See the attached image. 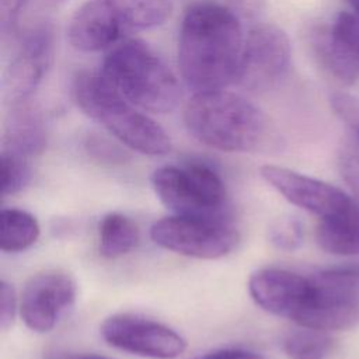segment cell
<instances>
[{"label":"cell","instance_id":"1","mask_svg":"<svg viewBox=\"0 0 359 359\" xmlns=\"http://www.w3.org/2000/svg\"><path fill=\"white\" fill-rule=\"evenodd\" d=\"M243 21L226 4H191L178 32V67L194 93L222 90L236 83L244 45Z\"/></svg>","mask_w":359,"mask_h":359},{"label":"cell","instance_id":"2","mask_svg":"<svg viewBox=\"0 0 359 359\" xmlns=\"http://www.w3.org/2000/svg\"><path fill=\"white\" fill-rule=\"evenodd\" d=\"M182 118L192 137L227 153L257 149L268 129V119L259 107L224 88L194 93Z\"/></svg>","mask_w":359,"mask_h":359},{"label":"cell","instance_id":"3","mask_svg":"<svg viewBox=\"0 0 359 359\" xmlns=\"http://www.w3.org/2000/svg\"><path fill=\"white\" fill-rule=\"evenodd\" d=\"M77 107L125 147L146 156L171 150L167 132L140 108L121 95L101 73L80 72L73 81Z\"/></svg>","mask_w":359,"mask_h":359},{"label":"cell","instance_id":"4","mask_svg":"<svg viewBox=\"0 0 359 359\" xmlns=\"http://www.w3.org/2000/svg\"><path fill=\"white\" fill-rule=\"evenodd\" d=\"M100 73L142 111L167 114L180 102L181 91L175 74L144 41L126 39L112 46Z\"/></svg>","mask_w":359,"mask_h":359},{"label":"cell","instance_id":"5","mask_svg":"<svg viewBox=\"0 0 359 359\" xmlns=\"http://www.w3.org/2000/svg\"><path fill=\"white\" fill-rule=\"evenodd\" d=\"M172 10L171 0H87L70 18L67 38L80 52H98L163 25Z\"/></svg>","mask_w":359,"mask_h":359},{"label":"cell","instance_id":"6","mask_svg":"<svg viewBox=\"0 0 359 359\" xmlns=\"http://www.w3.org/2000/svg\"><path fill=\"white\" fill-rule=\"evenodd\" d=\"M150 184L160 202L174 215L224 219V182L203 161L161 165L153 171Z\"/></svg>","mask_w":359,"mask_h":359},{"label":"cell","instance_id":"7","mask_svg":"<svg viewBox=\"0 0 359 359\" xmlns=\"http://www.w3.org/2000/svg\"><path fill=\"white\" fill-rule=\"evenodd\" d=\"M311 292L296 324L341 331L359 321V265L328 268L310 276Z\"/></svg>","mask_w":359,"mask_h":359},{"label":"cell","instance_id":"8","mask_svg":"<svg viewBox=\"0 0 359 359\" xmlns=\"http://www.w3.org/2000/svg\"><path fill=\"white\" fill-rule=\"evenodd\" d=\"M151 240L164 250L199 259H217L230 254L238 234L224 219L172 215L156 220Z\"/></svg>","mask_w":359,"mask_h":359},{"label":"cell","instance_id":"9","mask_svg":"<svg viewBox=\"0 0 359 359\" xmlns=\"http://www.w3.org/2000/svg\"><path fill=\"white\" fill-rule=\"evenodd\" d=\"M292 43L275 24H255L245 38L236 83L250 91L275 87L289 72Z\"/></svg>","mask_w":359,"mask_h":359},{"label":"cell","instance_id":"10","mask_svg":"<svg viewBox=\"0 0 359 359\" xmlns=\"http://www.w3.org/2000/svg\"><path fill=\"white\" fill-rule=\"evenodd\" d=\"M100 331L108 345L142 358L175 359L187 349V341L175 330L137 314H114Z\"/></svg>","mask_w":359,"mask_h":359},{"label":"cell","instance_id":"11","mask_svg":"<svg viewBox=\"0 0 359 359\" xmlns=\"http://www.w3.org/2000/svg\"><path fill=\"white\" fill-rule=\"evenodd\" d=\"M53 52L50 24L38 22L25 32L3 79V95L10 107L31 101L52 66Z\"/></svg>","mask_w":359,"mask_h":359},{"label":"cell","instance_id":"12","mask_svg":"<svg viewBox=\"0 0 359 359\" xmlns=\"http://www.w3.org/2000/svg\"><path fill=\"white\" fill-rule=\"evenodd\" d=\"M77 287L73 278L59 269L34 275L24 286L20 314L35 332H48L66 316L76 302Z\"/></svg>","mask_w":359,"mask_h":359},{"label":"cell","instance_id":"13","mask_svg":"<svg viewBox=\"0 0 359 359\" xmlns=\"http://www.w3.org/2000/svg\"><path fill=\"white\" fill-rule=\"evenodd\" d=\"M259 172L287 202L320 219L332 216L353 202L342 189L290 168L268 164Z\"/></svg>","mask_w":359,"mask_h":359},{"label":"cell","instance_id":"14","mask_svg":"<svg viewBox=\"0 0 359 359\" xmlns=\"http://www.w3.org/2000/svg\"><path fill=\"white\" fill-rule=\"evenodd\" d=\"M313 48L331 76L353 84L359 79V15L341 11L331 25L313 32Z\"/></svg>","mask_w":359,"mask_h":359},{"label":"cell","instance_id":"15","mask_svg":"<svg viewBox=\"0 0 359 359\" xmlns=\"http://www.w3.org/2000/svg\"><path fill=\"white\" fill-rule=\"evenodd\" d=\"M251 299L262 310L296 321L311 292L310 278L282 268H262L248 280Z\"/></svg>","mask_w":359,"mask_h":359},{"label":"cell","instance_id":"16","mask_svg":"<svg viewBox=\"0 0 359 359\" xmlns=\"http://www.w3.org/2000/svg\"><path fill=\"white\" fill-rule=\"evenodd\" d=\"M46 140L48 135L43 118L39 111L31 105V101L10 107L3 149L31 158L45 150Z\"/></svg>","mask_w":359,"mask_h":359},{"label":"cell","instance_id":"17","mask_svg":"<svg viewBox=\"0 0 359 359\" xmlns=\"http://www.w3.org/2000/svg\"><path fill=\"white\" fill-rule=\"evenodd\" d=\"M316 240L321 250L332 255H359V202L353 201L344 210L320 219Z\"/></svg>","mask_w":359,"mask_h":359},{"label":"cell","instance_id":"18","mask_svg":"<svg viewBox=\"0 0 359 359\" xmlns=\"http://www.w3.org/2000/svg\"><path fill=\"white\" fill-rule=\"evenodd\" d=\"M139 243L136 223L123 213L105 215L98 227V250L107 259H116L129 254Z\"/></svg>","mask_w":359,"mask_h":359},{"label":"cell","instance_id":"19","mask_svg":"<svg viewBox=\"0 0 359 359\" xmlns=\"http://www.w3.org/2000/svg\"><path fill=\"white\" fill-rule=\"evenodd\" d=\"M39 223L29 212L4 208L0 212V248L4 252H20L29 248L39 237Z\"/></svg>","mask_w":359,"mask_h":359},{"label":"cell","instance_id":"20","mask_svg":"<svg viewBox=\"0 0 359 359\" xmlns=\"http://www.w3.org/2000/svg\"><path fill=\"white\" fill-rule=\"evenodd\" d=\"M334 339L327 331L300 327L283 338V351L289 359H328Z\"/></svg>","mask_w":359,"mask_h":359},{"label":"cell","instance_id":"21","mask_svg":"<svg viewBox=\"0 0 359 359\" xmlns=\"http://www.w3.org/2000/svg\"><path fill=\"white\" fill-rule=\"evenodd\" d=\"M25 156L3 149L0 157V188L1 196L20 192L29 181L31 168Z\"/></svg>","mask_w":359,"mask_h":359},{"label":"cell","instance_id":"22","mask_svg":"<svg viewBox=\"0 0 359 359\" xmlns=\"http://www.w3.org/2000/svg\"><path fill=\"white\" fill-rule=\"evenodd\" d=\"M339 172L359 202V129H349L338 157Z\"/></svg>","mask_w":359,"mask_h":359},{"label":"cell","instance_id":"23","mask_svg":"<svg viewBox=\"0 0 359 359\" xmlns=\"http://www.w3.org/2000/svg\"><path fill=\"white\" fill-rule=\"evenodd\" d=\"M273 245L285 251H293L303 243V226L296 217H282L269 230Z\"/></svg>","mask_w":359,"mask_h":359},{"label":"cell","instance_id":"24","mask_svg":"<svg viewBox=\"0 0 359 359\" xmlns=\"http://www.w3.org/2000/svg\"><path fill=\"white\" fill-rule=\"evenodd\" d=\"M86 149L88 154H91L95 160L114 164V163H125L128 154L118 144L111 143L108 139L93 135L86 142Z\"/></svg>","mask_w":359,"mask_h":359},{"label":"cell","instance_id":"25","mask_svg":"<svg viewBox=\"0 0 359 359\" xmlns=\"http://www.w3.org/2000/svg\"><path fill=\"white\" fill-rule=\"evenodd\" d=\"M330 104L349 129H359V97L348 93H334L330 98Z\"/></svg>","mask_w":359,"mask_h":359},{"label":"cell","instance_id":"26","mask_svg":"<svg viewBox=\"0 0 359 359\" xmlns=\"http://www.w3.org/2000/svg\"><path fill=\"white\" fill-rule=\"evenodd\" d=\"M28 1L29 0H0V25L3 35L14 31Z\"/></svg>","mask_w":359,"mask_h":359},{"label":"cell","instance_id":"27","mask_svg":"<svg viewBox=\"0 0 359 359\" xmlns=\"http://www.w3.org/2000/svg\"><path fill=\"white\" fill-rule=\"evenodd\" d=\"M17 311V297L14 287L4 279L0 283V324L6 330L11 325Z\"/></svg>","mask_w":359,"mask_h":359},{"label":"cell","instance_id":"28","mask_svg":"<svg viewBox=\"0 0 359 359\" xmlns=\"http://www.w3.org/2000/svg\"><path fill=\"white\" fill-rule=\"evenodd\" d=\"M224 3L243 22L257 21L265 10V0H226Z\"/></svg>","mask_w":359,"mask_h":359},{"label":"cell","instance_id":"29","mask_svg":"<svg viewBox=\"0 0 359 359\" xmlns=\"http://www.w3.org/2000/svg\"><path fill=\"white\" fill-rule=\"evenodd\" d=\"M192 359H266L264 355L244 348H222Z\"/></svg>","mask_w":359,"mask_h":359},{"label":"cell","instance_id":"30","mask_svg":"<svg viewBox=\"0 0 359 359\" xmlns=\"http://www.w3.org/2000/svg\"><path fill=\"white\" fill-rule=\"evenodd\" d=\"M46 359H112L108 356L97 355V353H66V352H52L46 356Z\"/></svg>","mask_w":359,"mask_h":359},{"label":"cell","instance_id":"31","mask_svg":"<svg viewBox=\"0 0 359 359\" xmlns=\"http://www.w3.org/2000/svg\"><path fill=\"white\" fill-rule=\"evenodd\" d=\"M348 4L352 7V10L355 11L356 15H359V0H346Z\"/></svg>","mask_w":359,"mask_h":359}]
</instances>
